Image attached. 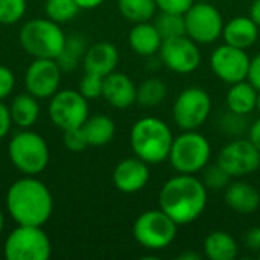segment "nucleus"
<instances>
[{
  "label": "nucleus",
  "mask_w": 260,
  "mask_h": 260,
  "mask_svg": "<svg viewBox=\"0 0 260 260\" xmlns=\"http://www.w3.org/2000/svg\"><path fill=\"white\" fill-rule=\"evenodd\" d=\"M5 201L8 215L17 225L43 227L53 213V197L49 187L32 175L14 181Z\"/></svg>",
  "instance_id": "obj_1"
},
{
  "label": "nucleus",
  "mask_w": 260,
  "mask_h": 260,
  "mask_svg": "<svg viewBox=\"0 0 260 260\" xmlns=\"http://www.w3.org/2000/svg\"><path fill=\"white\" fill-rule=\"evenodd\" d=\"M158 206L178 227L189 225L206 210L207 187L195 175L178 174L163 184L158 193Z\"/></svg>",
  "instance_id": "obj_2"
},
{
  "label": "nucleus",
  "mask_w": 260,
  "mask_h": 260,
  "mask_svg": "<svg viewBox=\"0 0 260 260\" xmlns=\"http://www.w3.org/2000/svg\"><path fill=\"white\" fill-rule=\"evenodd\" d=\"M174 139L169 125L151 116L139 119L129 133V145L134 155L148 165H158L168 160Z\"/></svg>",
  "instance_id": "obj_3"
},
{
  "label": "nucleus",
  "mask_w": 260,
  "mask_h": 260,
  "mask_svg": "<svg viewBox=\"0 0 260 260\" xmlns=\"http://www.w3.org/2000/svg\"><path fill=\"white\" fill-rule=\"evenodd\" d=\"M66 34L50 18H32L23 24L18 41L23 50L32 58L56 59L64 47Z\"/></svg>",
  "instance_id": "obj_4"
},
{
  "label": "nucleus",
  "mask_w": 260,
  "mask_h": 260,
  "mask_svg": "<svg viewBox=\"0 0 260 260\" xmlns=\"http://www.w3.org/2000/svg\"><path fill=\"white\" fill-rule=\"evenodd\" d=\"M8 155L17 171L32 177L41 174L50 158L44 137L30 129H21L12 136L8 145Z\"/></svg>",
  "instance_id": "obj_5"
},
{
  "label": "nucleus",
  "mask_w": 260,
  "mask_h": 260,
  "mask_svg": "<svg viewBox=\"0 0 260 260\" xmlns=\"http://www.w3.org/2000/svg\"><path fill=\"white\" fill-rule=\"evenodd\" d=\"M212 146L206 136L200 134L197 129L183 131L174 139L169 163L178 174L195 175L203 172V169L210 163Z\"/></svg>",
  "instance_id": "obj_6"
},
{
  "label": "nucleus",
  "mask_w": 260,
  "mask_h": 260,
  "mask_svg": "<svg viewBox=\"0 0 260 260\" xmlns=\"http://www.w3.org/2000/svg\"><path fill=\"white\" fill-rule=\"evenodd\" d=\"M178 224L161 209L143 212L133 224V236L137 244L149 251L168 248L177 238Z\"/></svg>",
  "instance_id": "obj_7"
},
{
  "label": "nucleus",
  "mask_w": 260,
  "mask_h": 260,
  "mask_svg": "<svg viewBox=\"0 0 260 260\" xmlns=\"http://www.w3.org/2000/svg\"><path fill=\"white\" fill-rule=\"evenodd\" d=\"M50 254L52 242L40 225H17L3 244L6 260H47Z\"/></svg>",
  "instance_id": "obj_8"
},
{
  "label": "nucleus",
  "mask_w": 260,
  "mask_h": 260,
  "mask_svg": "<svg viewBox=\"0 0 260 260\" xmlns=\"http://www.w3.org/2000/svg\"><path fill=\"white\" fill-rule=\"evenodd\" d=\"M212 113V98L201 87H187L175 99L172 107L174 122L183 131L198 129Z\"/></svg>",
  "instance_id": "obj_9"
},
{
  "label": "nucleus",
  "mask_w": 260,
  "mask_h": 260,
  "mask_svg": "<svg viewBox=\"0 0 260 260\" xmlns=\"http://www.w3.org/2000/svg\"><path fill=\"white\" fill-rule=\"evenodd\" d=\"M90 116L88 99L79 90H58L49 102V117L52 123L64 131L81 128Z\"/></svg>",
  "instance_id": "obj_10"
},
{
  "label": "nucleus",
  "mask_w": 260,
  "mask_h": 260,
  "mask_svg": "<svg viewBox=\"0 0 260 260\" xmlns=\"http://www.w3.org/2000/svg\"><path fill=\"white\" fill-rule=\"evenodd\" d=\"M186 35L197 44H212L222 37L224 20L218 8L207 2H195L184 14Z\"/></svg>",
  "instance_id": "obj_11"
},
{
  "label": "nucleus",
  "mask_w": 260,
  "mask_h": 260,
  "mask_svg": "<svg viewBox=\"0 0 260 260\" xmlns=\"http://www.w3.org/2000/svg\"><path fill=\"white\" fill-rule=\"evenodd\" d=\"M158 55L163 66L178 75H189L201 64L200 44L187 35L163 40Z\"/></svg>",
  "instance_id": "obj_12"
},
{
  "label": "nucleus",
  "mask_w": 260,
  "mask_h": 260,
  "mask_svg": "<svg viewBox=\"0 0 260 260\" xmlns=\"http://www.w3.org/2000/svg\"><path fill=\"white\" fill-rule=\"evenodd\" d=\"M216 163L222 166L232 178H242L260 168V151L250 139L236 137L221 148Z\"/></svg>",
  "instance_id": "obj_13"
},
{
  "label": "nucleus",
  "mask_w": 260,
  "mask_h": 260,
  "mask_svg": "<svg viewBox=\"0 0 260 260\" xmlns=\"http://www.w3.org/2000/svg\"><path fill=\"white\" fill-rule=\"evenodd\" d=\"M61 67L56 59L34 58L24 75L26 91L37 99H50L61 85Z\"/></svg>",
  "instance_id": "obj_14"
},
{
  "label": "nucleus",
  "mask_w": 260,
  "mask_h": 260,
  "mask_svg": "<svg viewBox=\"0 0 260 260\" xmlns=\"http://www.w3.org/2000/svg\"><path fill=\"white\" fill-rule=\"evenodd\" d=\"M250 61L251 58L248 56L247 50L224 43L213 50L210 56V67L216 78L232 85L247 79Z\"/></svg>",
  "instance_id": "obj_15"
},
{
  "label": "nucleus",
  "mask_w": 260,
  "mask_h": 260,
  "mask_svg": "<svg viewBox=\"0 0 260 260\" xmlns=\"http://www.w3.org/2000/svg\"><path fill=\"white\" fill-rule=\"evenodd\" d=\"M151 178L149 165L139 157L120 160L113 171V184L122 193H137Z\"/></svg>",
  "instance_id": "obj_16"
},
{
  "label": "nucleus",
  "mask_w": 260,
  "mask_h": 260,
  "mask_svg": "<svg viewBox=\"0 0 260 260\" xmlns=\"http://www.w3.org/2000/svg\"><path fill=\"white\" fill-rule=\"evenodd\" d=\"M102 98L111 107L125 110L137 104V87L128 75L114 70L104 78Z\"/></svg>",
  "instance_id": "obj_17"
},
{
  "label": "nucleus",
  "mask_w": 260,
  "mask_h": 260,
  "mask_svg": "<svg viewBox=\"0 0 260 260\" xmlns=\"http://www.w3.org/2000/svg\"><path fill=\"white\" fill-rule=\"evenodd\" d=\"M117 64H119L117 47L108 41H98L88 46L82 59V66L85 72L96 73L104 78L113 73Z\"/></svg>",
  "instance_id": "obj_18"
},
{
  "label": "nucleus",
  "mask_w": 260,
  "mask_h": 260,
  "mask_svg": "<svg viewBox=\"0 0 260 260\" xmlns=\"http://www.w3.org/2000/svg\"><path fill=\"white\" fill-rule=\"evenodd\" d=\"M225 204L239 215H251L260 207L259 190L247 181H230L225 187Z\"/></svg>",
  "instance_id": "obj_19"
},
{
  "label": "nucleus",
  "mask_w": 260,
  "mask_h": 260,
  "mask_svg": "<svg viewBox=\"0 0 260 260\" xmlns=\"http://www.w3.org/2000/svg\"><path fill=\"white\" fill-rule=\"evenodd\" d=\"M260 27L254 23L251 17L238 15L232 18L227 24H224L222 37L224 43L235 46L238 49H250L259 38Z\"/></svg>",
  "instance_id": "obj_20"
},
{
  "label": "nucleus",
  "mask_w": 260,
  "mask_h": 260,
  "mask_svg": "<svg viewBox=\"0 0 260 260\" xmlns=\"http://www.w3.org/2000/svg\"><path fill=\"white\" fill-rule=\"evenodd\" d=\"M128 43L134 53L145 58H152L158 53L163 38L157 30L154 23H134L133 29L128 34Z\"/></svg>",
  "instance_id": "obj_21"
},
{
  "label": "nucleus",
  "mask_w": 260,
  "mask_h": 260,
  "mask_svg": "<svg viewBox=\"0 0 260 260\" xmlns=\"http://www.w3.org/2000/svg\"><path fill=\"white\" fill-rule=\"evenodd\" d=\"M9 113L12 123L21 129H29L34 126L40 117V104L30 93H20L12 98L9 105Z\"/></svg>",
  "instance_id": "obj_22"
},
{
  "label": "nucleus",
  "mask_w": 260,
  "mask_h": 260,
  "mask_svg": "<svg viewBox=\"0 0 260 260\" xmlns=\"http://www.w3.org/2000/svg\"><path fill=\"white\" fill-rule=\"evenodd\" d=\"M203 250L204 256L210 260H233L239 253L236 239L229 232L222 230L209 233L204 239Z\"/></svg>",
  "instance_id": "obj_23"
},
{
  "label": "nucleus",
  "mask_w": 260,
  "mask_h": 260,
  "mask_svg": "<svg viewBox=\"0 0 260 260\" xmlns=\"http://www.w3.org/2000/svg\"><path fill=\"white\" fill-rule=\"evenodd\" d=\"M81 129L85 136L88 146H105L114 139L116 134L114 120L105 114L88 116Z\"/></svg>",
  "instance_id": "obj_24"
},
{
  "label": "nucleus",
  "mask_w": 260,
  "mask_h": 260,
  "mask_svg": "<svg viewBox=\"0 0 260 260\" xmlns=\"http://www.w3.org/2000/svg\"><path fill=\"white\" fill-rule=\"evenodd\" d=\"M256 101H257V90L248 82V79L232 84L225 96L229 111L242 116H247L256 110Z\"/></svg>",
  "instance_id": "obj_25"
},
{
  "label": "nucleus",
  "mask_w": 260,
  "mask_h": 260,
  "mask_svg": "<svg viewBox=\"0 0 260 260\" xmlns=\"http://www.w3.org/2000/svg\"><path fill=\"white\" fill-rule=\"evenodd\" d=\"M88 49L87 38L81 34H72L66 37L64 47L56 58V62L59 64L62 72H72L75 70L84 59V55Z\"/></svg>",
  "instance_id": "obj_26"
},
{
  "label": "nucleus",
  "mask_w": 260,
  "mask_h": 260,
  "mask_svg": "<svg viewBox=\"0 0 260 260\" xmlns=\"http://www.w3.org/2000/svg\"><path fill=\"white\" fill-rule=\"evenodd\" d=\"M120 15L131 23L151 21L157 12L155 0H117Z\"/></svg>",
  "instance_id": "obj_27"
},
{
  "label": "nucleus",
  "mask_w": 260,
  "mask_h": 260,
  "mask_svg": "<svg viewBox=\"0 0 260 260\" xmlns=\"http://www.w3.org/2000/svg\"><path fill=\"white\" fill-rule=\"evenodd\" d=\"M168 96V85L158 78H149L137 87V104L145 108L158 107Z\"/></svg>",
  "instance_id": "obj_28"
},
{
  "label": "nucleus",
  "mask_w": 260,
  "mask_h": 260,
  "mask_svg": "<svg viewBox=\"0 0 260 260\" xmlns=\"http://www.w3.org/2000/svg\"><path fill=\"white\" fill-rule=\"evenodd\" d=\"M154 24H155V27L160 32L163 40L186 35L184 14H174V12L160 11V14L155 15Z\"/></svg>",
  "instance_id": "obj_29"
},
{
  "label": "nucleus",
  "mask_w": 260,
  "mask_h": 260,
  "mask_svg": "<svg viewBox=\"0 0 260 260\" xmlns=\"http://www.w3.org/2000/svg\"><path fill=\"white\" fill-rule=\"evenodd\" d=\"M79 11L81 9L75 0H46L44 3L46 17L58 24L72 21Z\"/></svg>",
  "instance_id": "obj_30"
},
{
  "label": "nucleus",
  "mask_w": 260,
  "mask_h": 260,
  "mask_svg": "<svg viewBox=\"0 0 260 260\" xmlns=\"http://www.w3.org/2000/svg\"><path fill=\"white\" fill-rule=\"evenodd\" d=\"M232 181V175L218 163L215 165H207L203 169V183L204 186L212 190H225V187L230 184Z\"/></svg>",
  "instance_id": "obj_31"
},
{
  "label": "nucleus",
  "mask_w": 260,
  "mask_h": 260,
  "mask_svg": "<svg viewBox=\"0 0 260 260\" xmlns=\"http://www.w3.org/2000/svg\"><path fill=\"white\" fill-rule=\"evenodd\" d=\"M27 9L26 0H0V24L9 26L18 23Z\"/></svg>",
  "instance_id": "obj_32"
},
{
  "label": "nucleus",
  "mask_w": 260,
  "mask_h": 260,
  "mask_svg": "<svg viewBox=\"0 0 260 260\" xmlns=\"http://www.w3.org/2000/svg\"><path fill=\"white\" fill-rule=\"evenodd\" d=\"M79 93L85 98V99H98L102 96V90H104V76H99L96 73H90L85 72L84 76L79 81V87H78Z\"/></svg>",
  "instance_id": "obj_33"
},
{
  "label": "nucleus",
  "mask_w": 260,
  "mask_h": 260,
  "mask_svg": "<svg viewBox=\"0 0 260 260\" xmlns=\"http://www.w3.org/2000/svg\"><path fill=\"white\" fill-rule=\"evenodd\" d=\"M221 128L224 133H227L229 136H236L241 137L245 131H248L250 125L245 120V116L242 114H236L233 111H229L222 119H221Z\"/></svg>",
  "instance_id": "obj_34"
},
{
  "label": "nucleus",
  "mask_w": 260,
  "mask_h": 260,
  "mask_svg": "<svg viewBox=\"0 0 260 260\" xmlns=\"http://www.w3.org/2000/svg\"><path fill=\"white\" fill-rule=\"evenodd\" d=\"M64 146L70 151V152H84L88 148V143L85 140V136L82 133L81 128H75V129H69L64 131Z\"/></svg>",
  "instance_id": "obj_35"
},
{
  "label": "nucleus",
  "mask_w": 260,
  "mask_h": 260,
  "mask_svg": "<svg viewBox=\"0 0 260 260\" xmlns=\"http://www.w3.org/2000/svg\"><path fill=\"white\" fill-rule=\"evenodd\" d=\"M14 87H15L14 72L6 66H0V101L9 98L11 93L14 91Z\"/></svg>",
  "instance_id": "obj_36"
},
{
  "label": "nucleus",
  "mask_w": 260,
  "mask_h": 260,
  "mask_svg": "<svg viewBox=\"0 0 260 260\" xmlns=\"http://www.w3.org/2000/svg\"><path fill=\"white\" fill-rule=\"evenodd\" d=\"M157 8L165 12H174V14H186L190 6L195 3V0H155Z\"/></svg>",
  "instance_id": "obj_37"
},
{
  "label": "nucleus",
  "mask_w": 260,
  "mask_h": 260,
  "mask_svg": "<svg viewBox=\"0 0 260 260\" xmlns=\"http://www.w3.org/2000/svg\"><path fill=\"white\" fill-rule=\"evenodd\" d=\"M12 125L14 123H12V119H11L9 107L5 105L3 101H0V140L9 134Z\"/></svg>",
  "instance_id": "obj_38"
},
{
  "label": "nucleus",
  "mask_w": 260,
  "mask_h": 260,
  "mask_svg": "<svg viewBox=\"0 0 260 260\" xmlns=\"http://www.w3.org/2000/svg\"><path fill=\"white\" fill-rule=\"evenodd\" d=\"M247 79L257 91H260V53H257L254 58H251Z\"/></svg>",
  "instance_id": "obj_39"
},
{
  "label": "nucleus",
  "mask_w": 260,
  "mask_h": 260,
  "mask_svg": "<svg viewBox=\"0 0 260 260\" xmlns=\"http://www.w3.org/2000/svg\"><path fill=\"white\" fill-rule=\"evenodd\" d=\"M244 244L250 251L259 253L260 251V227L250 229L244 236Z\"/></svg>",
  "instance_id": "obj_40"
},
{
  "label": "nucleus",
  "mask_w": 260,
  "mask_h": 260,
  "mask_svg": "<svg viewBox=\"0 0 260 260\" xmlns=\"http://www.w3.org/2000/svg\"><path fill=\"white\" fill-rule=\"evenodd\" d=\"M248 139L253 142V145L260 151V117L250 125V128H248Z\"/></svg>",
  "instance_id": "obj_41"
},
{
  "label": "nucleus",
  "mask_w": 260,
  "mask_h": 260,
  "mask_svg": "<svg viewBox=\"0 0 260 260\" xmlns=\"http://www.w3.org/2000/svg\"><path fill=\"white\" fill-rule=\"evenodd\" d=\"M76 5L79 6V9H85V11H90V9H94L98 6H101L105 0H75Z\"/></svg>",
  "instance_id": "obj_42"
},
{
  "label": "nucleus",
  "mask_w": 260,
  "mask_h": 260,
  "mask_svg": "<svg viewBox=\"0 0 260 260\" xmlns=\"http://www.w3.org/2000/svg\"><path fill=\"white\" fill-rule=\"evenodd\" d=\"M250 17L254 20V23L260 27V0H254L250 8Z\"/></svg>",
  "instance_id": "obj_43"
},
{
  "label": "nucleus",
  "mask_w": 260,
  "mask_h": 260,
  "mask_svg": "<svg viewBox=\"0 0 260 260\" xmlns=\"http://www.w3.org/2000/svg\"><path fill=\"white\" fill-rule=\"evenodd\" d=\"M178 260H201V254H198V253H193V251H189V253H183V254H180Z\"/></svg>",
  "instance_id": "obj_44"
},
{
  "label": "nucleus",
  "mask_w": 260,
  "mask_h": 260,
  "mask_svg": "<svg viewBox=\"0 0 260 260\" xmlns=\"http://www.w3.org/2000/svg\"><path fill=\"white\" fill-rule=\"evenodd\" d=\"M3 227H5V215H3V212H2V209H0V235H2V232H3Z\"/></svg>",
  "instance_id": "obj_45"
},
{
  "label": "nucleus",
  "mask_w": 260,
  "mask_h": 260,
  "mask_svg": "<svg viewBox=\"0 0 260 260\" xmlns=\"http://www.w3.org/2000/svg\"><path fill=\"white\" fill-rule=\"evenodd\" d=\"M256 110L260 113V91H257V101H256Z\"/></svg>",
  "instance_id": "obj_46"
},
{
  "label": "nucleus",
  "mask_w": 260,
  "mask_h": 260,
  "mask_svg": "<svg viewBox=\"0 0 260 260\" xmlns=\"http://www.w3.org/2000/svg\"><path fill=\"white\" fill-rule=\"evenodd\" d=\"M259 259H260V251H259Z\"/></svg>",
  "instance_id": "obj_47"
}]
</instances>
